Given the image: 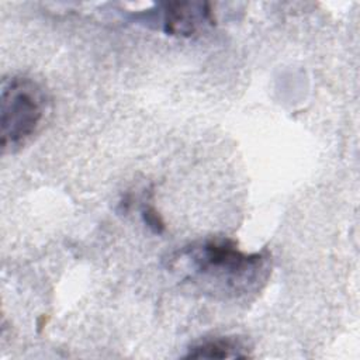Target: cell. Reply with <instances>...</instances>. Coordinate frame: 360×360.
<instances>
[{"instance_id": "4", "label": "cell", "mask_w": 360, "mask_h": 360, "mask_svg": "<svg viewBox=\"0 0 360 360\" xmlns=\"http://www.w3.org/2000/svg\"><path fill=\"white\" fill-rule=\"evenodd\" d=\"M250 346L240 336H211L194 342L186 359H248Z\"/></svg>"}, {"instance_id": "2", "label": "cell", "mask_w": 360, "mask_h": 360, "mask_svg": "<svg viewBox=\"0 0 360 360\" xmlns=\"http://www.w3.org/2000/svg\"><path fill=\"white\" fill-rule=\"evenodd\" d=\"M46 110L44 89L31 77H4L0 96V146L3 153L22 146L38 129Z\"/></svg>"}, {"instance_id": "1", "label": "cell", "mask_w": 360, "mask_h": 360, "mask_svg": "<svg viewBox=\"0 0 360 360\" xmlns=\"http://www.w3.org/2000/svg\"><path fill=\"white\" fill-rule=\"evenodd\" d=\"M266 250L248 253L225 236H214L186 246L177 260L184 262L191 277L211 292L240 297L256 292L269 274Z\"/></svg>"}, {"instance_id": "3", "label": "cell", "mask_w": 360, "mask_h": 360, "mask_svg": "<svg viewBox=\"0 0 360 360\" xmlns=\"http://www.w3.org/2000/svg\"><path fill=\"white\" fill-rule=\"evenodd\" d=\"M214 24L208 3H167L163 11V28L170 35L191 37Z\"/></svg>"}, {"instance_id": "5", "label": "cell", "mask_w": 360, "mask_h": 360, "mask_svg": "<svg viewBox=\"0 0 360 360\" xmlns=\"http://www.w3.org/2000/svg\"><path fill=\"white\" fill-rule=\"evenodd\" d=\"M142 217L145 224L152 228L155 232L160 233L165 229V222L162 221L160 215L158 214V211L155 210L153 205H145L142 210Z\"/></svg>"}]
</instances>
